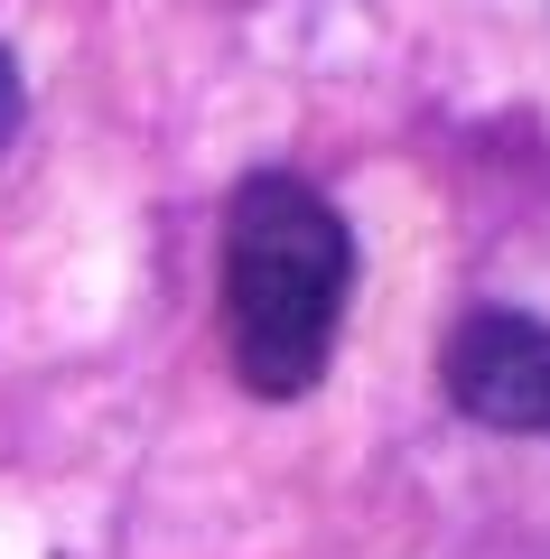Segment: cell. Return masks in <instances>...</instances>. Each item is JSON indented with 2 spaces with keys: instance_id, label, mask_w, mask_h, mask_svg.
I'll return each instance as SVG.
<instances>
[{
  "instance_id": "7a4b0ae2",
  "label": "cell",
  "mask_w": 550,
  "mask_h": 559,
  "mask_svg": "<svg viewBox=\"0 0 550 559\" xmlns=\"http://www.w3.org/2000/svg\"><path fill=\"white\" fill-rule=\"evenodd\" d=\"M448 401L476 429L550 439V326L523 308H476L448 336Z\"/></svg>"
},
{
  "instance_id": "6da1fadb",
  "label": "cell",
  "mask_w": 550,
  "mask_h": 559,
  "mask_svg": "<svg viewBox=\"0 0 550 559\" xmlns=\"http://www.w3.org/2000/svg\"><path fill=\"white\" fill-rule=\"evenodd\" d=\"M354 289V234L308 178H243L234 224H224V336L234 373L261 401H299L327 373L336 318Z\"/></svg>"
},
{
  "instance_id": "3957f363",
  "label": "cell",
  "mask_w": 550,
  "mask_h": 559,
  "mask_svg": "<svg viewBox=\"0 0 550 559\" xmlns=\"http://www.w3.org/2000/svg\"><path fill=\"white\" fill-rule=\"evenodd\" d=\"M20 112H28V84H20V57L0 47V150L20 140Z\"/></svg>"
}]
</instances>
